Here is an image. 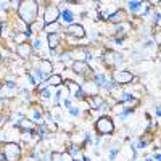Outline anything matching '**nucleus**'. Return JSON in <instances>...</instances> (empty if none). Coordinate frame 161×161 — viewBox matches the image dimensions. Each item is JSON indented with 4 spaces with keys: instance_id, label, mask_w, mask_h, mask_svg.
Listing matches in <instances>:
<instances>
[{
    "instance_id": "nucleus-13",
    "label": "nucleus",
    "mask_w": 161,
    "mask_h": 161,
    "mask_svg": "<svg viewBox=\"0 0 161 161\" xmlns=\"http://www.w3.org/2000/svg\"><path fill=\"white\" fill-rule=\"evenodd\" d=\"M89 103H90V106H92L93 110H97L98 106L103 103V100H102V97H97L95 95V98H89Z\"/></svg>"
},
{
    "instance_id": "nucleus-6",
    "label": "nucleus",
    "mask_w": 161,
    "mask_h": 161,
    "mask_svg": "<svg viewBox=\"0 0 161 161\" xmlns=\"http://www.w3.org/2000/svg\"><path fill=\"white\" fill-rule=\"evenodd\" d=\"M132 79L134 77H132V74L129 71H118V73H114V80L118 84H129Z\"/></svg>"
},
{
    "instance_id": "nucleus-10",
    "label": "nucleus",
    "mask_w": 161,
    "mask_h": 161,
    "mask_svg": "<svg viewBox=\"0 0 161 161\" xmlns=\"http://www.w3.org/2000/svg\"><path fill=\"white\" fill-rule=\"evenodd\" d=\"M58 44H60V34L52 32V34L48 36V45H50V48L58 47Z\"/></svg>"
},
{
    "instance_id": "nucleus-4",
    "label": "nucleus",
    "mask_w": 161,
    "mask_h": 161,
    "mask_svg": "<svg viewBox=\"0 0 161 161\" xmlns=\"http://www.w3.org/2000/svg\"><path fill=\"white\" fill-rule=\"evenodd\" d=\"M60 18V10L57 8V7H47V10H45V16H44V23L48 26V24H52V23H57V19Z\"/></svg>"
},
{
    "instance_id": "nucleus-8",
    "label": "nucleus",
    "mask_w": 161,
    "mask_h": 161,
    "mask_svg": "<svg viewBox=\"0 0 161 161\" xmlns=\"http://www.w3.org/2000/svg\"><path fill=\"white\" fill-rule=\"evenodd\" d=\"M73 68L76 69V73L84 74V73H87V71H89V64H87V63H84V61H76V63L73 64Z\"/></svg>"
},
{
    "instance_id": "nucleus-2",
    "label": "nucleus",
    "mask_w": 161,
    "mask_h": 161,
    "mask_svg": "<svg viewBox=\"0 0 161 161\" xmlns=\"http://www.w3.org/2000/svg\"><path fill=\"white\" fill-rule=\"evenodd\" d=\"M21 156V150L16 143H5L3 145V158L7 161H18Z\"/></svg>"
},
{
    "instance_id": "nucleus-20",
    "label": "nucleus",
    "mask_w": 161,
    "mask_h": 161,
    "mask_svg": "<svg viewBox=\"0 0 161 161\" xmlns=\"http://www.w3.org/2000/svg\"><path fill=\"white\" fill-rule=\"evenodd\" d=\"M34 47H36V48H40V47H42V40H40V39H37L36 42H34Z\"/></svg>"
},
{
    "instance_id": "nucleus-5",
    "label": "nucleus",
    "mask_w": 161,
    "mask_h": 161,
    "mask_svg": "<svg viewBox=\"0 0 161 161\" xmlns=\"http://www.w3.org/2000/svg\"><path fill=\"white\" fill-rule=\"evenodd\" d=\"M66 32H68L69 36L77 37V39H82L86 36V31H84V28L80 24H69L68 28H66Z\"/></svg>"
},
{
    "instance_id": "nucleus-17",
    "label": "nucleus",
    "mask_w": 161,
    "mask_h": 161,
    "mask_svg": "<svg viewBox=\"0 0 161 161\" xmlns=\"http://www.w3.org/2000/svg\"><path fill=\"white\" fill-rule=\"evenodd\" d=\"M69 153L73 155V156H79L80 153H79V148H76V147H71L69 148Z\"/></svg>"
},
{
    "instance_id": "nucleus-1",
    "label": "nucleus",
    "mask_w": 161,
    "mask_h": 161,
    "mask_svg": "<svg viewBox=\"0 0 161 161\" xmlns=\"http://www.w3.org/2000/svg\"><path fill=\"white\" fill-rule=\"evenodd\" d=\"M19 5L21 7H18V10H19L21 19L26 24H32L34 19H36V16H37V11H39L37 2H21Z\"/></svg>"
},
{
    "instance_id": "nucleus-22",
    "label": "nucleus",
    "mask_w": 161,
    "mask_h": 161,
    "mask_svg": "<svg viewBox=\"0 0 161 161\" xmlns=\"http://www.w3.org/2000/svg\"><path fill=\"white\" fill-rule=\"evenodd\" d=\"M116 153H118V152H116V148H113V150H111V153H110V158H111V159H113V158H114V155H116Z\"/></svg>"
},
{
    "instance_id": "nucleus-9",
    "label": "nucleus",
    "mask_w": 161,
    "mask_h": 161,
    "mask_svg": "<svg viewBox=\"0 0 161 161\" xmlns=\"http://www.w3.org/2000/svg\"><path fill=\"white\" fill-rule=\"evenodd\" d=\"M18 53H19L21 58H28L31 55V47L26 45V44H19L18 45Z\"/></svg>"
},
{
    "instance_id": "nucleus-14",
    "label": "nucleus",
    "mask_w": 161,
    "mask_h": 161,
    "mask_svg": "<svg viewBox=\"0 0 161 161\" xmlns=\"http://www.w3.org/2000/svg\"><path fill=\"white\" fill-rule=\"evenodd\" d=\"M48 84H50V86H60V84H61V76H58V74L52 76V77L48 79Z\"/></svg>"
},
{
    "instance_id": "nucleus-21",
    "label": "nucleus",
    "mask_w": 161,
    "mask_h": 161,
    "mask_svg": "<svg viewBox=\"0 0 161 161\" xmlns=\"http://www.w3.org/2000/svg\"><path fill=\"white\" fill-rule=\"evenodd\" d=\"M69 113H71L73 116H77V114H79V110H76V108H69Z\"/></svg>"
},
{
    "instance_id": "nucleus-3",
    "label": "nucleus",
    "mask_w": 161,
    "mask_h": 161,
    "mask_svg": "<svg viewBox=\"0 0 161 161\" xmlns=\"http://www.w3.org/2000/svg\"><path fill=\"white\" fill-rule=\"evenodd\" d=\"M97 130L100 134H111L114 130V124L111 123V119H108V118H100L97 121Z\"/></svg>"
},
{
    "instance_id": "nucleus-23",
    "label": "nucleus",
    "mask_w": 161,
    "mask_h": 161,
    "mask_svg": "<svg viewBox=\"0 0 161 161\" xmlns=\"http://www.w3.org/2000/svg\"><path fill=\"white\" fill-rule=\"evenodd\" d=\"M7 86H8L10 89H15V87H16V84H15V82H8Z\"/></svg>"
},
{
    "instance_id": "nucleus-16",
    "label": "nucleus",
    "mask_w": 161,
    "mask_h": 161,
    "mask_svg": "<svg viewBox=\"0 0 161 161\" xmlns=\"http://www.w3.org/2000/svg\"><path fill=\"white\" fill-rule=\"evenodd\" d=\"M95 80H97V86H103L105 84V76L103 74H97Z\"/></svg>"
},
{
    "instance_id": "nucleus-18",
    "label": "nucleus",
    "mask_w": 161,
    "mask_h": 161,
    "mask_svg": "<svg viewBox=\"0 0 161 161\" xmlns=\"http://www.w3.org/2000/svg\"><path fill=\"white\" fill-rule=\"evenodd\" d=\"M69 57H71V53H69V52L61 53V60H69Z\"/></svg>"
},
{
    "instance_id": "nucleus-11",
    "label": "nucleus",
    "mask_w": 161,
    "mask_h": 161,
    "mask_svg": "<svg viewBox=\"0 0 161 161\" xmlns=\"http://www.w3.org/2000/svg\"><path fill=\"white\" fill-rule=\"evenodd\" d=\"M39 71L42 73V74L50 73V71H52V63H50V61H47V60H42V61L39 63Z\"/></svg>"
},
{
    "instance_id": "nucleus-15",
    "label": "nucleus",
    "mask_w": 161,
    "mask_h": 161,
    "mask_svg": "<svg viewBox=\"0 0 161 161\" xmlns=\"http://www.w3.org/2000/svg\"><path fill=\"white\" fill-rule=\"evenodd\" d=\"M127 7H129V10H132V11H139V8L143 7V3H142V2H127Z\"/></svg>"
},
{
    "instance_id": "nucleus-12",
    "label": "nucleus",
    "mask_w": 161,
    "mask_h": 161,
    "mask_svg": "<svg viewBox=\"0 0 161 161\" xmlns=\"http://www.w3.org/2000/svg\"><path fill=\"white\" fill-rule=\"evenodd\" d=\"M61 23L64 24H73V13L69 10H64L61 13Z\"/></svg>"
},
{
    "instance_id": "nucleus-7",
    "label": "nucleus",
    "mask_w": 161,
    "mask_h": 161,
    "mask_svg": "<svg viewBox=\"0 0 161 161\" xmlns=\"http://www.w3.org/2000/svg\"><path fill=\"white\" fill-rule=\"evenodd\" d=\"M126 19V13L123 10H118L116 13H113V15H110V21L111 23H121Z\"/></svg>"
},
{
    "instance_id": "nucleus-19",
    "label": "nucleus",
    "mask_w": 161,
    "mask_h": 161,
    "mask_svg": "<svg viewBox=\"0 0 161 161\" xmlns=\"http://www.w3.org/2000/svg\"><path fill=\"white\" fill-rule=\"evenodd\" d=\"M48 97H50V90H42V98L47 100Z\"/></svg>"
},
{
    "instance_id": "nucleus-24",
    "label": "nucleus",
    "mask_w": 161,
    "mask_h": 161,
    "mask_svg": "<svg viewBox=\"0 0 161 161\" xmlns=\"http://www.w3.org/2000/svg\"><path fill=\"white\" fill-rule=\"evenodd\" d=\"M3 159V155H0V161H2Z\"/></svg>"
}]
</instances>
